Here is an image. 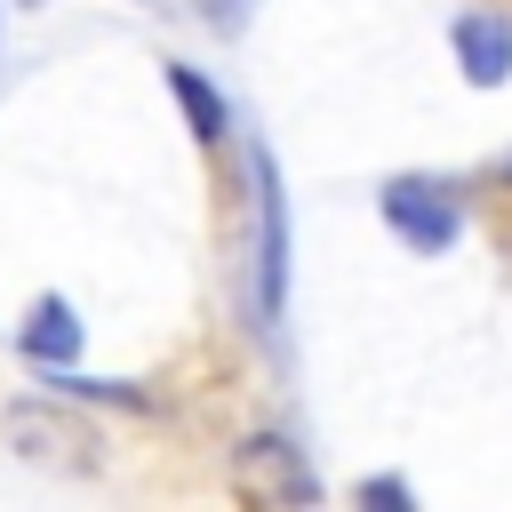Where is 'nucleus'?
I'll use <instances>...</instances> for the list:
<instances>
[{"mask_svg": "<svg viewBox=\"0 0 512 512\" xmlns=\"http://www.w3.org/2000/svg\"><path fill=\"white\" fill-rule=\"evenodd\" d=\"M456 64H464L472 88H504V80H512V16L464 8V16H456Z\"/></svg>", "mask_w": 512, "mask_h": 512, "instance_id": "obj_3", "label": "nucleus"}, {"mask_svg": "<svg viewBox=\"0 0 512 512\" xmlns=\"http://www.w3.org/2000/svg\"><path fill=\"white\" fill-rule=\"evenodd\" d=\"M200 16H208L216 32H240V24L256 16V0H200Z\"/></svg>", "mask_w": 512, "mask_h": 512, "instance_id": "obj_7", "label": "nucleus"}, {"mask_svg": "<svg viewBox=\"0 0 512 512\" xmlns=\"http://www.w3.org/2000/svg\"><path fill=\"white\" fill-rule=\"evenodd\" d=\"M8 440H24L32 456H72V464H88V448H96L80 424H48L40 408H8Z\"/></svg>", "mask_w": 512, "mask_h": 512, "instance_id": "obj_6", "label": "nucleus"}, {"mask_svg": "<svg viewBox=\"0 0 512 512\" xmlns=\"http://www.w3.org/2000/svg\"><path fill=\"white\" fill-rule=\"evenodd\" d=\"M24 352H32L40 368H72V360H80V312H72L64 296H40L32 320H24Z\"/></svg>", "mask_w": 512, "mask_h": 512, "instance_id": "obj_4", "label": "nucleus"}, {"mask_svg": "<svg viewBox=\"0 0 512 512\" xmlns=\"http://www.w3.org/2000/svg\"><path fill=\"white\" fill-rule=\"evenodd\" d=\"M360 504H416L408 480H360Z\"/></svg>", "mask_w": 512, "mask_h": 512, "instance_id": "obj_8", "label": "nucleus"}, {"mask_svg": "<svg viewBox=\"0 0 512 512\" xmlns=\"http://www.w3.org/2000/svg\"><path fill=\"white\" fill-rule=\"evenodd\" d=\"M384 224H392L416 256H440V248H456L464 208H456V192L432 184V176H392V184H384Z\"/></svg>", "mask_w": 512, "mask_h": 512, "instance_id": "obj_2", "label": "nucleus"}, {"mask_svg": "<svg viewBox=\"0 0 512 512\" xmlns=\"http://www.w3.org/2000/svg\"><path fill=\"white\" fill-rule=\"evenodd\" d=\"M248 184H256V320L272 328L288 312V192H280V160L264 144L248 152Z\"/></svg>", "mask_w": 512, "mask_h": 512, "instance_id": "obj_1", "label": "nucleus"}, {"mask_svg": "<svg viewBox=\"0 0 512 512\" xmlns=\"http://www.w3.org/2000/svg\"><path fill=\"white\" fill-rule=\"evenodd\" d=\"M504 176H512V160H504Z\"/></svg>", "mask_w": 512, "mask_h": 512, "instance_id": "obj_9", "label": "nucleus"}, {"mask_svg": "<svg viewBox=\"0 0 512 512\" xmlns=\"http://www.w3.org/2000/svg\"><path fill=\"white\" fill-rule=\"evenodd\" d=\"M160 72H168V96L184 104V120H192V136H200V144H224V128H232V112H224V96H216V88H208V80H200L192 64H160Z\"/></svg>", "mask_w": 512, "mask_h": 512, "instance_id": "obj_5", "label": "nucleus"}]
</instances>
